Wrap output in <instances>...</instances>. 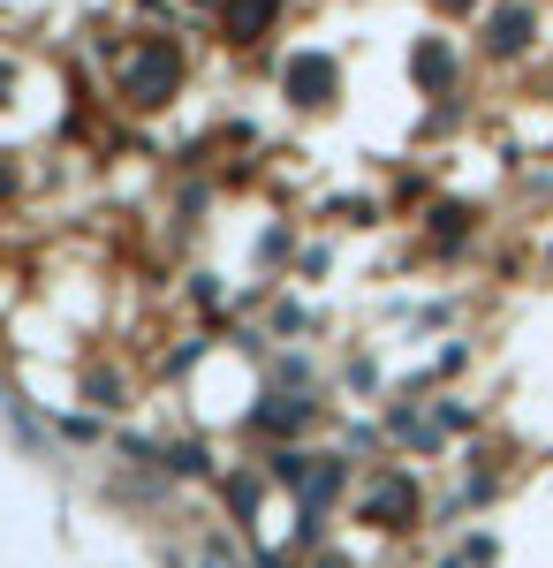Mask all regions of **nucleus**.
Returning <instances> with one entry per match:
<instances>
[{"label": "nucleus", "instance_id": "1", "mask_svg": "<svg viewBox=\"0 0 553 568\" xmlns=\"http://www.w3.org/2000/svg\"><path fill=\"white\" fill-rule=\"evenodd\" d=\"M174 69H182V61H174V45H144V53H137V69H129V99H137V106H160L168 84H174Z\"/></svg>", "mask_w": 553, "mask_h": 568}, {"label": "nucleus", "instance_id": "2", "mask_svg": "<svg viewBox=\"0 0 553 568\" xmlns=\"http://www.w3.org/2000/svg\"><path fill=\"white\" fill-rule=\"evenodd\" d=\"M289 91H296V106H326V91H334V61H326V53L289 61Z\"/></svg>", "mask_w": 553, "mask_h": 568}, {"label": "nucleus", "instance_id": "3", "mask_svg": "<svg viewBox=\"0 0 553 568\" xmlns=\"http://www.w3.org/2000/svg\"><path fill=\"white\" fill-rule=\"evenodd\" d=\"M273 8H281V0H235V8H228V31H235V39H258V31L273 23Z\"/></svg>", "mask_w": 553, "mask_h": 568}, {"label": "nucleus", "instance_id": "4", "mask_svg": "<svg viewBox=\"0 0 553 568\" xmlns=\"http://www.w3.org/2000/svg\"><path fill=\"white\" fill-rule=\"evenodd\" d=\"M523 31H531V8H501V16H493V53H515Z\"/></svg>", "mask_w": 553, "mask_h": 568}, {"label": "nucleus", "instance_id": "5", "mask_svg": "<svg viewBox=\"0 0 553 568\" xmlns=\"http://www.w3.org/2000/svg\"><path fill=\"white\" fill-rule=\"evenodd\" d=\"M418 77H432V84H448V53H440V45H425V53H418Z\"/></svg>", "mask_w": 553, "mask_h": 568}, {"label": "nucleus", "instance_id": "6", "mask_svg": "<svg viewBox=\"0 0 553 568\" xmlns=\"http://www.w3.org/2000/svg\"><path fill=\"white\" fill-rule=\"evenodd\" d=\"M440 8H463V0H440Z\"/></svg>", "mask_w": 553, "mask_h": 568}]
</instances>
